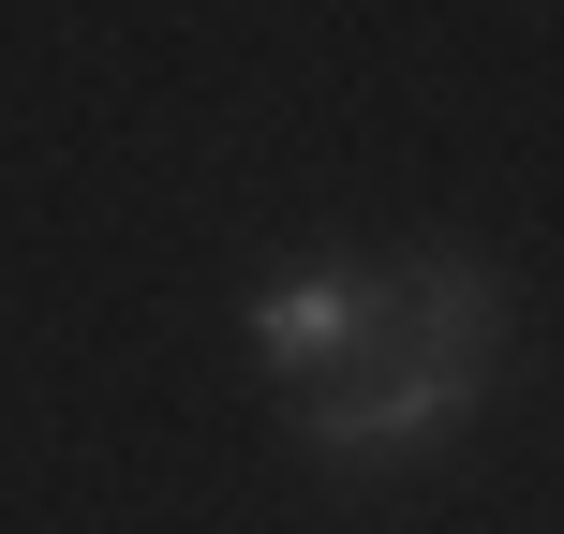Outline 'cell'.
Here are the masks:
<instances>
[{"label": "cell", "instance_id": "obj_1", "mask_svg": "<svg viewBox=\"0 0 564 534\" xmlns=\"http://www.w3.org/2000/svg\"><path fill=\"white\" fill-rule=\"evenodd\" d=\"M460 401H490V386L446 371V357H401V341H387V297H371V341L327 371V386H297V446H327V460H401V446H431Z\"/></svg>", "mask_w": 564, "mask_h": 534}, {"label": "cell", "instance_id": "obj_2", "mask_svg": "<svg viewBox=\"0 0 564 534\" xmlns=\"http://www.w3.org/2000/svg\"><path fill=\"white\" fill-rule=\"evenodd\" d=\"M357 341H371V268H297L282 297H253V357L282 386H327Z\"/></svg>", "mask_w": 564, "mask_h": 534}]
</instances>
